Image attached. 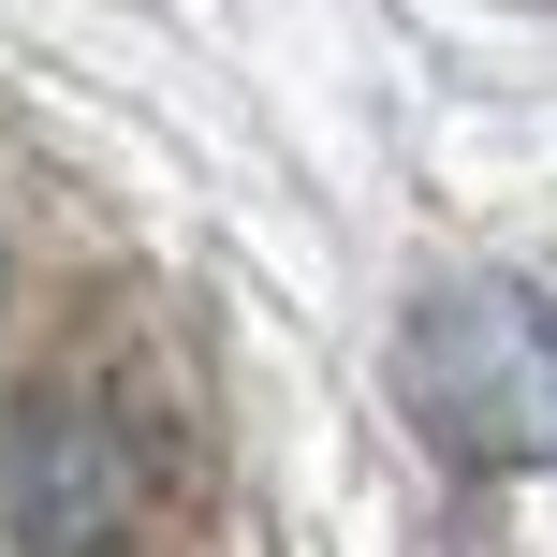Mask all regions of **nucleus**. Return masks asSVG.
Wrapping results in <instances>:
<instances>
[{
    "label": "nucleus",
    "instance_id": "obj_1",
    "mask_svg": "<svg viewBox=\"0 0 557 557\" xmlns=\"http://www.w3.org/2000/svg\"><path fill=\"white\" fill-rule=\"evenodd\" d=\"M411 411L470 470H557V308L529 278H441L411 308Z\"/></svg>",
    "mask_w": 557,
    "mask_h": 557
},
{
    "label": "nucleus",
    "instance_id": "obj_2",
    "mask_svg": "<svg viewBox=\"0 0 557 557\" xmlns=\"http://www.w3.org/2000/svg\"><path fill=\"white\" fill-rule=\"evenodd\" d=\"M0 529H15V557H117V529H133V441H117V411L29 396L15 441H0Z\"/></svg>",
    "mask_w": 557,
    "mask_h": 557
}]
</instances>
